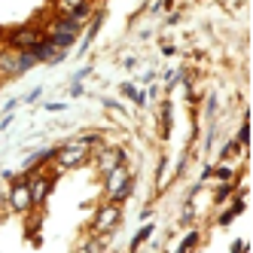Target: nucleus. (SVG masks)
Wrapping results in <instances>:
<instances>
[{"label": "nucleus", "instance_id": "6e6552de", "mask_svg": "<svg viewBox=\"0 0 253 253\" xmlns=\"http://www.w3.org/2000/svg\"><path fill=\"white\" fill-rule=\"evenodd\" d=\"M131 177H134V174H131L128 165H119V168H113L110 174H104V198L110 195V192H116V189L125 183V180H131Z\"/></svg>", "mask_w": 253, "mask_h": 253}, {"label": "nucleus", "instance_id": "f704fd0d", "mask_svg": "<svg viewBox=\"0 0 253 253\" xmlns=\"http://www.w3.org/2000/svg\"><path fill=\"white\" fill-rule=\"evenodd\" d=\"M0 205H3V198H0Z\"/></svg>", "mask_w": 253, "mask_h": 253}, {"label": "nucleus", "instance_id": "bb28decb", "mask_svg": "<svg viewBox=\"0 0 253 253\" xmlns=\"http://www.w3.org/2000/svg\"><path fill=\"white\" fill-rule=\"evenodd\" d=\"M46 110H49V113H58V110H64V101H52V104H46Z\"/></svg>", "mask_w": 253, "mask_h": 253}, {"label": "nucleus", "instance_id": "473e14b6", "mask_svg": "<svg viewBox=\"0 0 253 253\" xmlns=\"http://www.w3.org/2000/svg\"><path fill=\"white\" fill-rule=\"evenodd\" d=\"M122 67H125V70H134V67H137V61H134V58H125V61H122Z\"/></svg>", "mask_w": 253, "mask_h": 253}, {"label": "nucleus", "instance_id": "aec40b11", "mask_svg": "<svg viewBox=\"0 0 253 253\" xmlns=\"http://www.w3.org/2000/svg\"><path fill=\"white\" fill-rule=\"evenodd\" d=\"M235 140H238L244 150L250 147V116H247V113H244V119H241V125H238V134H235Z\"/></svg>", "mask_w": 253, "mask_h": 253}, {"label": "nucleus", "instance_id": "5701e85b", "mask_svg": "<svg viewBox=\"0 0 253 253\" xmlns=\"http://www.w3.org/2000/svg\"><path fill=\"white\" fill-rule=\"evenodd\" d=\"M40 98H43V85H37V88H31V92L25 95V101H28V104H34V101H40Z\"/></svg>", "mask_w": 253, "mask_h": 253}, {"label": "nucleus", "instance_id": "dca6fc26", "mask_svg": "<svg viewBox=\"0 0 253 253\" xmlns=\"http://www.w3.org/2000/svg\"><path fill=\"white\" fill-rule=\"evenodd\" d=\"M131 195H134V177H131V180H125V183H122L116 192H110V195H107V202H113V205H125Z\"/></svg>", "mask_w": 253, "mask_h": 253}, {"label": "nucleus", "instance_id": "f8f14e48", "mask_svg": "<svg viewBox=\"0 0 253 253\" xmlns=\"http://www.w3.org/2000/svg\"><path fill=\"white\" fill-rule=\"evenodd\" d=\"M159 116H162V140H168V137H171V128H174V107H171V101H168V98L162 101Z\"/></svg>", "mask_w": 253, "mask_h": 253}, {"label": "nucleus", "instance_id": "b1692460", "mask_svg": "<svg viewBox=\"0 0 253 253\" xmlns=\"http://www.w3.org/2000/svg\"><path fill=\"white\" fill-rule=\"evenodd\" d=\"M205 110H208V116H213V110H216V95H213V92H211L208 101H205Z\"/></svg>", "mask_w": 253, "mask_h": 253}, {"label": "nucleus", "instance_id": "a878e982", "mask_svg": "<svg viewBox=\"0 0 253 253\" xmlns=\"http://www.w3.org/2000/svg\"><path fill=\"white\" fill-rule=\"evenodd\" d=\"M88 74H92V67H83V70H77V74H74V80H70V83H83Z\"/></svg>", "mask_w": 253, "mask_h": 253}, {"label": "nucleus", "instance_id": "c756f323", "mask_svg": "<svg viewBox=\"0 0 253 253\" xmlns=\"http://www.w3.org/2000/svg\"><path fill=\"white\" fill-rule=\"evenodd\" d=\"M213 177V165H205L202 168V180H198V183H205V180H211Z\"/></svg>", "mask_w": 253, "mask_h": 253}, {"label": "nucleus", "instance_id": "1a4fd4ad", "mask_svg": "<svg viewBox=\"0 0 253 253\" xmlns=\"http://www.w3.org/2000/svg\"><path fill=\"white\" fill-rule=\"evenodd\" d=\"M0 80H15V52L12 49H0Z\"/></svg>", "mask_w": 253, "mask_h": 253}, {"label": "nucleus", "instance_id": "cd10ccee", "mask_svg": "<svg viewBox=\"0 0 253 253\" xmlns=\"http://www.w3.org/2000/svg\"><path fill=\"white\" fill-rule=\"evenodd\" d=\"M83 95V83H70V98H80Z\"/></svg>", "mask_w": 253, "mask_h": 253}, {"label": "nucleus", "instance_id": "2f4dec72", "mask_svg": "<svg viewBox=\"0 0 253 253\" xmlns=\"http://www.w3.org/2000/svg\"><path fill=\"white\" fill-rule=\"evenodd\" d=\"M159 92H162L159 85H150V88H147V92H143V95H147V98H159Z\"/></svg>", "mask_w": 253, "mask_h": 253}, {"label": "nucleus", "instance_id": "f257e3e1", "mask_svg": "<svg viewBox=\"0 0 253 253\" xmlns=\"http://www.w3.org/2000/svg\"><path fill=\"white\" fill-rule=\"evenodd\" d=\"M92 159V150L88 147H83V143H77L74 137L70 140H64V143H58V156H55V171H77V168H83L85 162Z\"/></svg>", "mask_w": 253, "mask_h": 253}, {"label": "nucleus", "instance_id": "f03ea898", "mask_svg": "<svg viewBox=\"0 0 253 253\" xmlns=\"http://www.w3.org/2000/svg\"><path fill=\"white\" fill-rule=\"evenodd\" d=\"M6 205H9V211L22 213V216H28V213L34 211L31 192H28V177H25L22 171L9 177V192H6Z\"/></svg>", "mask_w": 253, "mask_h": 253}, {"label": "nucleus", "instance_id": "393cba45", "mask_svg": "<svg viewBox=\"0 0 253 253\" xmlns=\"http://www.w3.org/2000/svg\"><path fill=\"white\" fill-rule=\"evenodd\" d=\"M229 253H247V241H232V247H229Z\"/></svg>", "mask_w": 253, "mask_h": 253}, {"label": "nucleus", "instance_id": "9b49d317", "mask_svg": "<svg viewBox=\"0 0 253 253\" xmlns=\"http://www.w3.org/2000/svg\"><path fill=\"white\" fill-rule=\"evenodd\" d=\"M153 232H156V226H153V223L147 220V223H143V226H140V229L134 232V238L128 241V253H137V250H140L143 244H147V241L153 238Z\"/></svg>", "mask_w": 253, "mask_h": 253}, {"label": "nucleus", "instance_id": "423d86ee", "mask_svg": "<svg viewBox=\"0 0 253 253\" xmlns=\"http://www.w3.org/2000/svg\"><path fill=\"white\" fill-rule=\"evenodd\" d=\"M52 189H55V171L43 168V171H37V174H31V177H28V192H31L34 208H43V205L49 202Z\"/></svg>", "mask_w": 253, "mask_h": 253}, {"label": "nucleus", "instance_id": "ddd939ff", "mask_svg": "<svg viewBox=\"0 0 253 253\" xmlns=\"http://www.w3.org/2000/svg\"><path fill=\"white\" fill-rule=\"evenodd\" d=\"M198 244H202V232H198V229H189L183 238H180V244H177L174 253H195Z\"/></svg>", "mask_w": 253, "mask_h": 253}, {"label": "nucleus", "instance_id": "9d476101", "mask_svg": "<svg viewBox=\"0 0 253 253\" xmlns=\"http://www.w3.org/2000/svg\"><path fill=\"white\" fill-rule=\"evenodd\" d=\"M101 28H104V12H95V15H92V25H88V31H85V40H83V46H80V55H83V52H88V46L98 40Z\"/></svg>", "mask_w": 253, "mask_h": 253}, {"label": "nucleus", "instance_id": "72a5a7b5", "mask_svg": "<svg viewBox=\"0 0 253 253\" xmlns=\"http://www.w3.org/2000/svg\"><path fill=\"white\" fill-rule=\"evenodd\" d=\"M0 88H3V80H0Z\"/></svg>", "mask_w": 253, "mask_h": 253}, {"label": "nucleus", "instance_id": "20e7f679", "mask_svg": "<svg viewBox=\"0 0 253 253\" xmlns=\"http://www.w3.org/2000/svg\"><path fill=\"white\" fill-rule=\"evenodd\" d=\"M92 159H95V168H98L101 177L110 174L119 165H128V156H125V150L119 147V143H101V147L92 153Z\"/></svg>", "mask_w": 253, "mask_h": 253}, {"label": "nucleus", "instance_id": "0eeeda50", "mask_svg": "<svg viewBox=\"0 0 253 253\" xmlns=\"http://www.w3.org/2000/svg\"><path fill=\"white\" fill-rule=\"evenodd\" d=\"M244 211H247V198H244V195H238V189H235V195L229 198V208H226L220 216H216V226H232V223L238 220Z\"/></svg>", "mask_w": 253, "mask_h": 253}, {"label": "nucleus", "instance_id": "2eb2a0df", "mask_svg": "<svg viewBox=\"0 0 253 253\" xmlns=\"http://www.w3.org/2000/svg\"><path fill=\"white\" fill-rule=\"evenodd\" d=\"M34 67H37V58L31 55V49H25V52H15V77L28 74V70H34Z\"/></svg>", "mask_w": 253, "mask_h": 253}, {"label": "nucleus", "instance_id": "7ed1b4c3", "mask_svg": "<svg viewBox=\"0 0 253 253\" xmlns=\"http://www.w3.org/2000/svg\"><path fill=\"white\" fill-rule=\"evenodd\" d=\"M0 37H3V46L6 49L25 52V49H31L34 43L43 37V28H37L34 22H28V25H19V28H9L6 34H0Z\"/></svg>", "mask_w": 253, "mask_h": 253}, {"label": "nucleus", "instance_id": "39448f33", "mask_svg": "<svg viewBox=\"0 0 253 253\" xmlns=\"http://www.w3.org/2000/svg\"><path fill=\"white\" fill-rule=\"evenodd\" d=\"M119 220H122V205H113V202H107V198H104V205L92 216V235H98V238L110 235L119 226Z\"/></svg>", "mask_w": 253, "mask_h": 253}, {"label": "nucleus", "instance_id": "a211bd4d", "mask_svg": "<svg viewBox=\"0 0 253 253\" xmlns=\"http://www.w3.org/2000/svg\"><path fill=\"white\" fill-rule=\"evenodd\" d=\"M235 189H238V186H235V180H232V183H220L216 192H213V205H226L229 198L235 195Z\"/></svg>", "mask_w": 253, "mask_h": 253}, {"label": "nucleus", "instance_id": "7c9ffc66", "mask_svg": "<svg viewBox=\"0 0 253 253\" xmlns=\"http://www.w3.org/2000/svg\"><path fill=\"white\" fill-rule=\"evenodd\" d=\"M192 220H195V213H192V211H186V213H183V216H180V223H183V226H189V223H192Z\"/></svg>", "mask_w": 253, "mask_h": 253}, {"label": "nucleus", "instance_id": "4be33fe9", "mask_svg": "<svg viewBox=\"0 0 253 253\" xmlns=\"http://www.w3.org/2000/svg\"><path fill=\"white\" fill-rule=\"evenodd\" d=\"M241 150H244V147H241V143H238V140H235V137H232V140H226V147L220 150V159H223V162H229L232 156H238Z\"/></svg>", "mask_w": 253, "mask_h": 253}, {"label": "nucleus", "instance_id": "f3484780", "mask_svg": "<svg viewBox=\"0 0 253 253\" xmlns=\"http://www.w3.org/2000/svg\"><path fill=\"white\" fill-rule=\"evenodd\" d=\"M85 0H52V12H58V15H70L77 6H83Z\"/></svg>", "mask_w": 253, "mask_h": 253}, {"label": "nucleus", "instance_id": "412c9836", "mask_svg": "<svg viewBox=\"0 0 253 253\" xmlns=\"http://www.w3.org/2000/svg\"><path fill=\"white\" fill-rule=\"evenodd\" d=\"M213 180H220V183H232V180H235V168L232 165H213Z\"/></svg>", "mask_w": 253, "mask_h": 253}, {"label": "nucleus", "instance_id": "4468645a", "mask_svg": "<svg viewBox=\"0 0 253 253\" xmlns=\"http://www.w3.org/2000/svg\"><path fill=\"white\" fill-rule=\"evenodd\" d=\"M119 92H122V98L134 101L137 107H143V104H147V95H143V88H140L137 83H122V85H119Z\"/></svg>", "mask_w": 253, "mask_h": 253}, {"label": "nucleus", "instance_id": "6ab92c4d", "mask_svg": "<svg viewBox=\"0 0 253 253\" xmlns=\"http://www.w3.org/2000/svg\"><path fill=\"white\" fill-rule=\"evenodd\" d=\"M77 253H104V238H98V235H88V241H83Z\"/></svg>", "mask_w": 253, "mask_h": 253}, {"label": "nucleus", "instance_id": "c85d7f7f", "mask_svg": "<svg viewBox=\"0 0 253 253\" xmlns=\"http://www.w3.org/2000/svg\"><path fill=\"white\" fill-rule=\"evenodd\" d=\"M15 107H19V98H12V101H6L3 107H0V110H3V113H12V110H15Z\"/></svg>", "mask_w": 253, "mask_h": 253}]
</instances>
